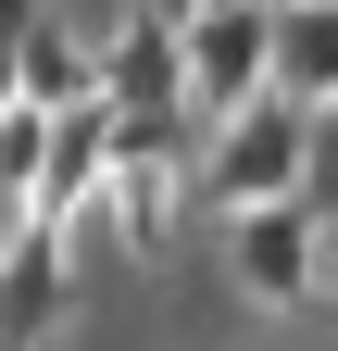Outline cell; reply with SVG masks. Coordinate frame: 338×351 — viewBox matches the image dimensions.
<instances>
[{"instance_id": "cell-1", "label": "cell", "mask_w": 338, "mask_h": 351, "mask_svg": "<svg viewBox=\"0 0 338 351\" xmlns=\"http://www.w3.org/2000/svg\"><path fill=\"white\" fill-rule=\"evenodd\" d=\"M301 176H313V113L301 101H250V113H226V125H200V201L226 213H263V201H301Z\"/></svg>"}, {"instance_id": "cell-2", "label": "cell", "mask_w": 338, "mask_h": 351, "mask_svg": "<svg viewBox=\"0 0 338 351\" xmlns=\"http://www.w3.org/2000/svg\"><path fill=\"white\" fill-rule=\"evenodd\" d=\"M326 263H338V239L313 226L301 201H263V213H238V226H226V276H238L250 301H276V314L326 289Z\"/></svg>"}, {"instance_id": "cell-3", "label": "cell", "mask_w": 338, "mask_h": 351, "mask_svg": "<svg viewBox=\"0 0 338 351\" xmlns=\"http://www.w3.org/2000/svg\"><path fill=\"white\" fill-rule=\"evenodd\" d=\"M101 113H113V125L188 113V25H151V13L101 25Z\"/></svg>"}, {"instance_id": "cell-4", "label": "cell", "mask_w": 338, "mask_h": 351, "mask_svg": "<svg viewBox=\"0 0 338 351\" xmlns=\"http://www.w3.org/2000/svg\"><path fill=\"white\" fill-rule=\"evenodd\" d=\"M276 88V13H200L188 25V125H226Z\"/></svg>"}, {"instance_id": "cell-5", "label": "cell", "mask_w": 338, "mask_h": 351, "mask_svg": "<svg viewBox=\"0 0 338 351\" xmlns=\"http://www.w3.org/2000/svg\"><path fill=\"white\" fill-rule=\"evenodd\" d=\"M63 314H75V251L51 226H13L0 239V351H51Z\"/></svg>"}, {"instance_id": "cell-6", "label": "cell", "mask_w": 338, "mask_h": 351, "mask_svg": "<svg viewBox=\"0 0 338 351\" xmlns=\"http://www.w3.org/2000/svg\"><path fill=\"white\" fill-rule=\"evenodd\" d=\"M13 101H25L38 125L88 113V101H101V38H75L63 13H38V25L13 38Z\"/></svg>"}, {"instance_id": "cell-7", "label": "cell", "mask_w": 338, "mask_h": 351, "mask_svg": "<svg viewBox=\"0 0 338 351\" xmlns=\"http://www.w3.org/2000/svg\"><path fill=\"white\" fill-rule=\"evenodd\" d=\"M276 101H301V113H326V101H338V0L276 13Z\"/></svg>"}, {"instance_id": "cell-8", "label": "cell", "mask_w": 338, "mask_h": 351, "mask_svg": "<svg viewBox=\"0 0 338 351\" xmlns=\"http://www.w3.org/2000/svg\"><path fill=\"white\" fill-rule=\"evenodd\" d=\"M125 13H151V25H200V0H125Z\"/></svg>"}, {"instance_id": "cell-9", "label": "cell", "mask_w": 338, "mask_h": 351, "mask_svg": "<svg viewBox=\"0 0 338 351\" xmlns=\"http://www.w3.org/2000/svg\"><path fill=\"white\" fill-rule=\"evenodd\" d=\"M313 314H326V326H338V263H326V289H313Z\"/></svg>"}, {"instance_id": "cell-10", "label": "cell", "mask_w": 338, "mask_h": 351, "mask_svg": "<svg viewBox=\"0 0 338 351\" xmlns=\"http://www.w3.org/2000/svg\"><path fill=\"white\" fill-rule=\"evenodd\" d=\"M0 113H25V101H13V51H0Z\"/></svg>"}, {"instance_id": "cell-11", "label": "cell", "mask_w": 338, "mask_h": 351, "mask_svg": "<svg viewBox=\"0 0 338 351\" xmlns=\"http://www.w3.org/2000/svg\"><path fill=\"white\" fill-rule=\"evenodd\" d=\"M276 13H301V0H276Z\"/></svg>"}]
</instances>
